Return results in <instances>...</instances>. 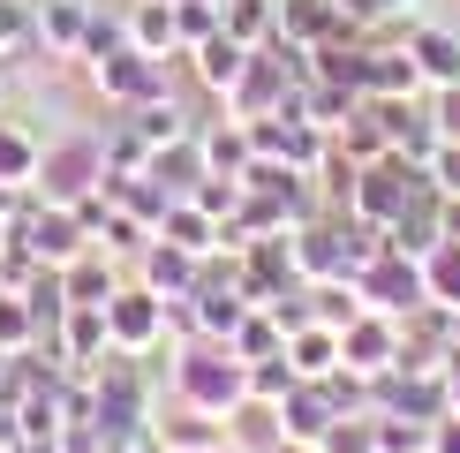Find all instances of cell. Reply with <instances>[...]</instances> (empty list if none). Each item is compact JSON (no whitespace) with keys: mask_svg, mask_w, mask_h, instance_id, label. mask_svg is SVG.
Returning <instances> with one entry per match:
<instances>
[{"mask_svg":"<svg viewBox=\"0 0 460 453\" xmlns=\"http://www.w3.org/2000/svg\"><path fill=\"white\" fill-rule=\"evenodd\" d=\"M166 386H174V408H197V415H212V423H234L249 408V363L226 340H181Z\"/></svg>","mask_w":460,"mask_h":453,"instance_id":"6da1fadb","label":"cell"},{"mask_svg":"<svg viewBox=\"0 0 460 453\" xmlns=\"http://www.w3.org/2000/svg\"><path fill=\"white\" fill-rule=\"evenodd\" d=\"M106 182V144L99 129H61L38 144V204H84Z\"/></svg>","mask_w":460,"mask_h":453,"instance_id":"7a4b0ae2","label":"cell"},{"mask_svg":"<svg viewBox=\"0 0 460 453\" xmlns=\"http://www.w3.org/2000/svg\"><path fill=\"white\" fill-rule=\"evenodd\" d=\"M423 189H430L423 166H408L400 151H385V159H370V166L355 174V189H348V219H355V226H377V235H393V219L408 212Z\"/></svg>","mask_w":460,"mask_h":453,"instance_id":"3957f363","label":"cell"},{"mask_svg":"<svg viewBox=\"0 0 460 453\" xmlns=\"http://www.w3.org/2000/svg\"><path fill=\"white\" fill-rule=\"evenodd\" d=\"M340 363H348L355 378H385L408 363V317H385V310H355L348 325H340Z\"/></svg>","mask_w":460,"mask_h":453,"instance_id":"277c9868","label":"cell"},{"mask_svg":"<svg viewBox=\"0 0 460 453\" xmlns=\"http://www.w3.org/2000/svg\"><path fill=\"white\" fill-rule=\"evenodd\" d=\"M166 68L174 61H151V53H137V46H113L106 61H84V84H91V99L99 106H144V99H159L166 91Z\"/></svg>","mask_w":460,"mask_h":453,"instance_id":"5b68a950","label":"cell"},{"mask_svg":"<svg viewBox=\"0 0 460 453\" xmlns=\"http://www.w3.org/2000/svg\"><path fill=\"white\" fill-rule=\"evenodd\" d=\"M348 288H355L362 310H385V317H415V310L430 302V295H423V257H400L393 242H385V257L362 264Z\"/></svg>","mask_w":460,"mask_h":453,"instance_id":"8992f818","label":"cell"},{"mask_svg":"<svg viewBox=\"0 0 460 453\" xmlns=\"http://www.w3.org/2000/svg\"><path fill=\"white\" fill-rule=\"evenodd\" d=\"M106 340L121 355H159L166 348V302L151 295L137 272H128L121 288H113V302H106Z\"/></svg>","mask_w":460,"mask_h":453,"instance_id":"52a82bcc","label":"cell"},{"mask_svg":"<svg viewBox=\"0 0 460 453\" xmlns=\"http://www.w3.org/2000/svg\"><path fill=\"white\" fill-rule=\"evenodd\" d=\"M15 242H23V250L38 257V264H53V272H68L75 257L91 250V226L75 219V204H38V212L15 226Z\"/></svg>","mask_w":460,"mask_h":453,"instance_id":"ba28073f","label":"cell"},{"mask_svg":"<svg viewBox=\"0 0 460 453\" xmlns=\"http://www.w3.org/2000/svg\"><path fill=\"white\" fill-rule=\"evenodd\" d=\"M340 423H348V415L332 408V393H324L317 378H302V386L272 408V431H279V439H287V446H317V453H324V439H332Z\"/></svg>","mask_w":460,"mask_h":453,"instance_id":"9c48e42d","label":"cell"},{"mask_svg":"<svg viewBox=\"0 0 460 453\" xmlns=\"http://www.w3.org/2000/svg\"><path fill=\"white\" fill-rule=\"evenodd\" d=\"M423 68H415L408 38L385 46V38H362V99H423Z\"/></svg>","mask_w":460,"mask_h":453,"instance_id":"30bf717a","label":"cell"},{"mask_svg":"<svg viewBox=\"0 0 460 453\" xmlns=\"http://www.w3.org/2000/svg\"><path fill=\"white\" fill-rule=\"evenodd\" d=\"M91 15H99V0H38V61L46 68H75Z\"/></svg>","mask_w":460,"mask_h":453,"instance_id":"8fae6325","label":"cell"},{"mask_svg":"<svg viewBox=\"0 0 460 453\" xmlns=\"http://www.w3.org/2000/svg\"><path fill=\"white\" fill-rule=\"evenodd\" d=\"M53 355H61V363L99 370L106 355H113V340H106V302H68L61 325H53Z\"/></svg>","mask_w":460,"mask_h":453,"instance_id":"7c38bea8","label":"cell"},{"mask_svg":"<svg viewBox=\"0 0 460 453\" xmlns=\"http://www.w3.org/2000/svg\"><path fill=\"white\" fill-rule=\"evenodd\" d=\"M400 38H408V53H415V68H423L430 91L460 84V23H438V15H423V23H408Z\"/></svg>","mask_w":460,"mask_h":453,"instance_id":"4fadbf2b","label":"cell"},{"mask_svg":"<svg viewBox=\"0 0 460 453\" xmlns=\"http://www.w3.org/2000/svg\"><path fill=\"white\" fill-rule=\"evenodd\" d=\"M128 272H137V280H144V288L159 295V302H189V295H197V280H204V257L174 250V242H151V250H144L137 264H128Z\"/></svg>","mask_w":460,"mask_h":453,"instance_id":"5bb4252c","label":"cell"},{"mask_svg":"<svg viewBox=\"0 0 460 453\" xmlns=\"http://www.w3.org/2000/svg\"><path fill=\"white\" fill-rule=\"evenodd\" d=\"M279 38H295V46H348V38H362L348 15L332 8V0H279Z\"/></svg>","mask_w":460,"mask_h":453,"instance_id":"9a60e30c","label":"cell"},{"mask_svg":"<svg viewBox=\"0 0 460 453\" xmlns=\"http://www.w3.org/2000/svg\"><path fill=\"white\" fill-rule=\"evenodd\" d=\"M159 242H174V250H189V257H219L226 250V219H212L197 197H174L166 219H159Z\"/></svg>","mask_w":460,"mask_h":453,"instance_id":"2e32d148","label":"cell"},{"mask_svg":"<svg viewBox=\"0 0 460 453\" xmlns=\"http://www.w3.org/2000/svg\"><path fill=\"white\" fill-rule=\"evenodd\" d=\"M128 46L151 53V61H181V23H174V0H128L121 8Z\"/></svg>","mask_w":460,"mask_h":453,"instance_id":"e0dca14e","label":"cell"},{"mask_svg":"<svg viewBox=\"0 0 460 453\" xmlns=\"http://www.w3.org/2000/svg\"><path fill=\"white\" fill-rule=\"evenodd\" d=\"M181 61H189V76H197L212 99H226V91H234V76L249 68V46H242V38H226V31H212V38H197Z\"/></svg>","mask_w":460,"mask_h":453,"instance_id":"ac0fdd59","label":"cell"},{"mask_svg":"<svg viewBox=\"0 0 460 453\" xmlns=\"http://www.w3.org/2000/svg\"><path fill=\"white\" fill-rule=\"evenodd\" d=\"M197 151H204V174H226V182H242L249 174V159H257V144H249V121H197Z\"/></svg>","mask_w":460,"mask_h":453,"instance_id":"d6986e66","label":"cell"},{"mask_svg":"<svg viewBox=\"0 0 460 453\" xmlns=\"http://www.w3.org/2000/svg\"><path fill=\"white\" fill-rule=\"evenodd\" d=\"M121 113L144 129V144H151V151H166V144H189V137H197V121H189V106L174 99V91H159V99H144V106H121Z\"/></svg>","mask_w":460,"mask_h":453,"instance_id":"ffe728a7","label":"cell"},{"mask_svg":"<svg viewBox=\"0 0 460 453\" xmlns=\"http://www.w3.org/2000/svg\"><path fill=\"white\" fill-rule=\"evenodd\" d=\"M121 280H128V264H121V257H106L99 242H91V250L61 272V288H68V302H113V288H121Z\"/></svg>","mask_w":460,"mask_h":453,"instance_id":"44dd1931","label":"cell"},{"mask_svg":"<svg viewBox=\"0 0 460 453\" xmlns=\"http://www.w3.org/2000/svg\"><path fill=\"white\" fill-rule=\"evenodd\" d=\"M38 129L31 121H8L0 113V189H38Z\"/></svg>","mask_w":460,"mask_h":453,"instance_id":"7402d4cb","label":"cell"},{"mask_svg":"<svg viewBox=\"0 0 460 453\" xmlns=\"http://www.w3.org/2000/svg\"><path fill=\"white\" fill-rule=\"evenodd\" d=\"M332 151H348L355 166H370V159H385V151H393V137H385V113H377L370 99H362V106L348 113V121L332 129Z\"/></svg>","mask_w":460,"mask_h":453,"instance_id":"603a6c76","label":"cell"},{"mask_svg":"<svg viewBox=\"0 0 460 453\" xmlns=\"http://www.w3.org/2000/svg\"><path fill=\"white\" fill-rule=\"evenodd\" d=\"M287 363H295L302 378H332V370H340V325L310 317L302 333H287Z\"/></svg>","mask_w":460,"mask_h":453,"instance_id":"cb8c5ba5","label":"cell"},{"mask_svg":"<svg viewBox=\"0 0 460 453\" xmlns=\"http://www.w3.org/2000/svg\"><path fill=\"white\" fill-rule=\"evenodd\" d=\"M219 31L242 38L249 53L272 46V38H279V0H219Z\"/></svg>","mask_w":460,"mask_h":453,"instance_id":"d4e9b609","label":"cell"},{"mask_svg":"<svg viewBox=\"0 0 460 453\" xmlns=\"http://www.w3.org/2000/svg\"><path fill=\"white\" fill-rule=\"evenodd\" d=\"M159 446L166 453H204V446H219L226 439V423H212V415H197V408H159Z\"/></svg>","mask_w":460,"mask_h":453,"instance_id":"484cf974","label":"cell"},{"mask_svg":"<svg viewBox=\"0 0 460 453\" xmlns=\"http://www.w3.org/2000/svg\"><path fill=\"white\" fill-rule=\"evenodd\" d=\"M340 15H348V23L362 31V38H377V31H408V23H423V0H332Z\"/></svg>","mask_w":460,"mask_h":453,"instance_id":"4316f807","label":"cell"},{"mask_svg":"<svg viewBox=\"0 0 460 453\" xmlns=\"http://www.w3.org/2000/svg\"><path fill=\"white\" fill-rule=\"evenodd\" d=\"M38 53V0H0V68Z\"/></svg>","mask_w":460,"mask_h":453,"instance_id":"83f0119b","label":"cell"},{"mask_svg":"<svg viewBox=\"0 0 460 453\" xmlns=\"http://www.w3.org/2000/svg\"><path fill=\"white\" fill-rule=\"evenodd\" d=\"M295 386H302V370L287 363V348H279V355H264V363H249V408H279Z\"/></svg>","mask_w":460,"mask_h":453,"instance_id":"f1b7e54d","label":"cell"},{"mask_svg":"<svg viewBox=\"0 0 460 453\" xmlns=\"http://www.w3.org/2000/svg\"><path fill=\"white\" fill-rule=\"evenodd\" d=\"M423 295L438 302V310H460V242H438V250L423 257Z\"/></svg>","mask_w":460,"mask_h":453,"instance_id":"f546056e","label":"cell"},{"mask_svg":"<svg viewBox=\"0 0 460 453\" xmlns=\"http://www.w3.org/2000/svg\"><path fill=\"white\" fill-rule=\"evenodd\" d=\"M226 348H234L242 363H264V355H279V348H287V333H279V317H272V310H249Z\"/></svg>","mask_w":460,"mask_h":453,"instance_id":"4dcf8cb0","label":"cell"},{"mask_svg":"<svg viewBox=\"0 0 460 453\" xmlns=\"http://www.w3.org/2000/svg\"><path fill=\"white\" fill-rule=\"evenodd\" d=\"M38 340H46V333H38V310H31L23 295L0 288V348H8V355H31Z\"/></svg>","mask_w":460,"mask_h":453,"instance_id":"1f68e13d","label":"cell"},{"mask_svg":"<svg viewBox=\"0 0 460 453\" xmlns=\"http://www.w3.org/2000/svg\"><path fill=\"white\" fill-rule=\"evenodd\" d=\"M370 453H430V423H408V415H370Z\"/></svg>","mask_w":460,"mask_h":453,"instance_id":"d6a6232c","label":"cell"},{"mask_svg":"<svg viewBox=\"0 0 460 453\" xmlns=\"http://www.w3.org/2000/svg\"><path fill=\"white\" fill-rule=\"evenodd\" d=\"M174 23H181V53H189L197 38L219 31V0H174Z\"/></svg>","mask_w":460,"mask_h":453,"instance_id":"836d02e7","label":"cell"},{"mask_svg":"<svg viewBox=\"0 0 460 453\" xmlns=\"http://www.w3.org/2000/svg\"><path fill=\"white\" fill-rule=\"evenodd\" d=\"M423 174H430V189H438V197H460V144H438Z\"/></svg>","mask_w":460,"mask_h":453,"instance_id":"e575fe53","label":"cell"},{"mask_svg":"<svg viewBox=\"0 0 460 453\" xmlns=\"http://www.w3.org/2000/svg\"><path fill=\"white\" fill-rule=\"evenodd\" d=\"M430 121H438V137H446V144H460V84L430 91Z\"/></svg>","mask_w":460,"mask_h":453,"instance_id":"d590c367","label":"cell"},{"mask_svg":"<svg viewBox=\"0 0 460 453\" xmlns=\"http://www.w3.org/2000/svg\"><path fill=\"white\" fill-rule=\"evenodd\" d=\"M430 453H460V415H438L430 423Z\"/></svg>","mask_w":460,"mask_h":453,"instance_id":"8d00e7d4","label":"cell"},{"mask_svg":"<svg viewBox=\"0 0 460 453\" xmlns=\"http://www.w3.org/2000/svg\"><path fill=\"white\" fill-rule=\"evenodd\" d=\"M15 446H23V415L0 401V453H15Z\"/></svg>","mask_w":460,"mask_h":453,"instance_id":"74e56055","label":"cell"},{"mask_svg":"<svg viewBox=\"0 0 460 453\" xmlns=\"http://www.w3.org/2000/svg\"><path fill=\"white\" fill-rule=\"evenodd\" d=\"M438 226H446V242H460V197H446V212H438Z\"/></svg>","mask_w":460,"mask_h":453,"instance_id":"f35d334b","label":"cell"},{"mask_svg":"<svg viewBox=\"0 0 460 453\" xmlns=\"http://www.w3.org/2000/svg\"><path fill=\"white\" fill-rule=\"evenodd\" d=\"M137 453H166V446H159V431H144V439H137Z\"/></svg>","mask_w":460,"mask_h":453,"instance_id":"ab89813d","label":"cell"},{"mask_svg":"<svg viewBox=\"0 0 460 453\" xmlns=\"http://www.w3.org/2000/svg\"><path fill=\"white\" fill-rule=\"evenodd\" d=\"M264 453H317V446H287V439H272V446H264Z\"/></svg>","mask_w":460,"mask_h":453,"instance_id":"60d3db41","label":"cell"},{"mask_svg":"<svg viewBox=\"0 0 460 453\" xmlns=\"http://www.w3.org/2000/svg\"><path fill=\"white\" fill-rule=\"evenodd\" d=\"M204 453H249V446H234V439H219V446H204Z\"/></svg>","mask_w":460,"mask_h":453,"instance_id":"b9f144b4","label":"cell"},{"mask_svg":"<svg viewBox=\"0 0 460 453\" xmlns=\"http://www.w3.org/2000/svg\"><path fill=\"white\" fill-rule=\"evenodd\" d=\"M99 453H137V446H113V439H99Z\"/></svg>","mask_w":460,"mask_h":453,"instance_id":"7bdbcfd3","label":"cell"},{"mask_svg":"<svg viewBox=\"0 0 460 453\" xmlns=\"http://www.w3.org/2000/svg\"><path fill=\"white\" fill-rule=\"evenodd\" d=\"M0 113H8V68H0Z\"/></svg>","mask_w":460,"mask_h":453,"instance_id":"ee69618b","label":"cell"},{"mask_svg":"<svg viewBox=\"0 0 460 453\" xmlns=\"http://www.w3.org/2000/svg\"><path fill=\"white\" fill-rule=\"evenodd\" d=\"M8 242H15V235H8V226H0V250H8Z\"/></svg>","mask_w":460,"mask_h":453,"instance_id":"f6af8a7d","label":"cell"}]
</instances>
